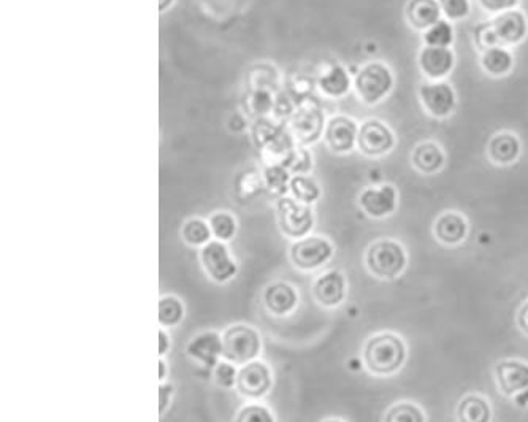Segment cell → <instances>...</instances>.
I'll use <instances>...</instances> for the list:
<instances>
[{
  "instance_id": "obj_1",
  "label": "cell",
  "mask_w": 528,
  "mask_h": 422,
  "mask_svg": "<svg viewBox=\"0 0 528 422\" xmlns=\"http://www.w3.org/2000/svg\"><path fill=\"white\" fill-rule=\"evenodd\" d=\"M528 36V19L521 10L495 15L489 23H482L474 29V43L482 51L492 47H516Z\"/></svg>"
},
{
  "instance_id": "obj_2",
  "label": "cell",
  "mask_w": 528,
  "mask_h": 422,
  "mask_svg": "<svg viewBox=\"0 0 528 422\" xmlns=\"http://www.w3.org/2000/svg\"><path fill=\"white\" fill-rule=\"evenodd\" d=\"M252 143L256 145L265 164H284L289 153L294 150V139L288 129L273 122L270 118H258L249 127Z\"/></svg>"
},
{
  "instance_id": "obj_3",
  "label": "cell",
  "mask_w": 528,
  "mask_h": 422,
  "mask_svg": "<svg viewBox=\"0 0 528 422\" xmlns=\"http://www.w3.org/2000/svg\"><path fill=\"white\" fill-rule=\"evenodd\" d=\"M396 86V77L390 67L381 60H373L355 73L354 90L361 102L378 105L389 96Z\"/></svg>"
},
{
  "instance_id": "obj_4",
  "label": "cell",
  "mask_w": 528,
  "mask_h": 422,
  "mask_svg": "<svg viewBox=\"0 0 528 422\" xmlns=\"http://www.w3.org/2000/svg\"><path fill=\"white\" fill-rule=\"evenodd\" d=\"M365 365L376 375L394 374L405 361V346L400 338L392 333H381L366 343L364 351Z\"/></svg>"
},
{
  "instance_id": "obj_5",
  "label": "cell",
  "mask_w": 528,
  "mask_h": 422,
  "mask_svg": "<svg viewBox=\"0 0 528 422\" xmlns=\"http://www.w3.org/2000/svg\"><path fill=\"white\" fill-rule=\"evenodd\" d=\"M262 351V338L254 327L235 324L223 333V357L235 365L256 361Z\"/></svg>"
},
{
  "instance_id": "obj_6",
  "label": "cell",
  "mask_w": 528,
  "mask_h": 422,
  "mask_svg": "<svg viewBox=\"0 0 528 422\" xmlns=\"http://www.w3.org/2000/svg\"><path fill=\"white\" fill-rule=\"evenodd\" d=\"M278 226L282 236L301 240L314 227V213L312 206L301 204L292 195H284L277 200Z\"/></svg>"
},
{
  "instance_id": "obj_7",
  "label": "cell",
  "mask_w": 528,
  "mask_h": 422,
  "mask_svg": "<svg viewBox=\"0 0 528 422\" xmlns=\"http://www.w3.org/2000/svg\"><path fill=\"white\" fill-rule=\"evenodd\" d=\"M325 124L324 113L318 105L301 103L289 118L286 129L297 145L310 146L324 137Z\"/></svg>"
},
{
  "instance_id": "obj_8",
  "label": "cell",
  "mask_w": 528,
  "mask_h": 422,
  "mask_svg": "<svg viewBox=\"0 0 528 422\" xmlns=\"http://www.w3.org/2000/svg\"><path fill=\"white\" fill-rule=\"evenodd\" d=\"M403 248L392 240L375 241L366 251V266L379 278H394L405 269Z\"/></svg>"
},
{
  "instance_id": "obj_9",
  "label": "cell",
  "mask_w": 528,
  "mask_h": 422,
  "mask_svg": "<svg viewBox=\"0 0 528 422\" xmlns=\"http://www.w3.org/2000/svg\"><path fill=\"white\" fill-rule=\"evenodd\" d=\"M419 100L428 115L437 120L449 118L457 109V92L446 79L428 81L419 86Z\"/></svg>"
},
{
  "instance_id": "obj_10",
  "label": "cell",
  "mask_w": 528,
  "mask_h": 422,
  "mask_svg": "<svg viewBox=\"0 0 528 422\" xmlns=\"http://www.w3.org/2000/svg\"><path fill=\"white\" fill-rule=\"evenodd\" d=\"M333 254L331 241L324 237H305L295 240L289 249V258L299 270L308 271L319 269L329 262Z\"/></svg>"
},
{
  "instance_id": "obj_11",
  "label": "cell",
  "mask_w": 528,
  "mask_h": 422,
  "mask_svg": "<svg viewBox=\"0 0 528 422\" xmlns=\"http://www.w3.org/2000/svg\"><path fill=\"white\" fill-rule=\"evenodd\" d=\"M396 145V133L383 121L366 120L359 127L357 150L366 157H381L389 154Z\"/></svg>"
},
{
  "instance_id": "obj_12",
  "label": "cell",
  "mask_w": 528,
  "mask_h": 422,
  "mask_svg": "<svg viewBox=\"0 0 528 422\" xmlns=\"http://www.w3.org/2000/svg\"><path fill=\"white\" fill-rule=\"evenodd\" d=\"M200 262L215 283H227L238 273V266L224 241L211 240L205 245L200 251Z\"/></svg>"
},
{
  "instance_id": "obj_13",
  "label": "cell",
  "mask_w": 528,
  "mask_h": 422,
  "mask_svg": "<svg viewBox=\"0 0 528 422\" xmlns=\"http://www.w3.org/2000/svg\"><path fill=\"white\" fill-rule=\"evenodd\" d=\"M273 385L271 370L265 362L252 361L241 365L237 376V391L243 397L260 398L270 391Z\"/></svg>"
},
{
  "instance_id": "obj_14",
  "label": "cell",
  "mask_w": 528,
  "mask_h": 422,
  "mask_svg": "<svg viewBox=\"0 0 528 422\" xmlns=\"http://www.w3.org/2000/svg\"><path fill=\"white\" fill-rule=\"evenodd\" d=\"M359 127L355 120L349 116L336 115L327 121L324 142L327 148L335 154H346L357 146Z\"/></svg>"
},
{
  "instance_id": "obj_15",
  "label": "cell",
  "mask_w": 528,
  "mask_h": 422,
  "mask_svg": "<svg viewBox=\"0 0 528 422\" xmlns=\"http://www.w3.org/2000/svg\"><path fill=\"white\" fill-rule=\"evenodd\" d=\"M420 72L428 81H443L448 79L456 67V55L450 48L426 47L417 56Z\"/></svg>"
},
{
  "instance_id": "obj_16",
  "label": "cell",
  "mask_w": 528,
  "mask_h": 422,
  "mask_svg": "<svg viewBox=\"0 0 528 422\" xmlns=\"http://www.w3.org/2000/svg\"><path fill=\"white\" fill-rule=\"evenodd\" d=\"M186 354L206 370H215L223 357V335L215 331L200 332L187 343Z\"/></svg>"
},
{
  "instance_id": "obj_17",
  "label": "cell",
  "mask_w": 528,
  "mask_h": 422,
  "mask_svg": "<svg viewBox=\"0 0 528 422\" xmlns=\"http://www.w3.org/2000/svg\"><path fill=\"white\" fill-rule=\"evenodd\" d=\"M398 194L392 185L379 187H366L359 195V206L370 217H385L396 208Z\"/></svg>"
},
{
  "instance_id": "obj_18",
  "label": "cell",
  "mask_w": 528,
  "mask_h": 422,
  "mask_svg": "<svg viewBox=\"0 0 528 422\" xmlns=\"http://www.w3.org/2000/svg\"><path fill=\"white\" fill-rule=\"evenodd\" d=\"M523 154V143L514 132L495 133L487 143V156L495 165H512Z\"/></svg>"
},
{
  "instance_id": "obj_19",
  "label": "cell",
  "mask_w": 528,
  "mask_h": 422,
  "mask_svg": "<svg viewBox=\"0 0 528 422\" xmlns=\"http://www.w3.org/2000/svg\"><path fill=\"white\" fill-rule=\"evenodd\" d=\"M264 305L273 316H286L299 305V294L292 284L275 281L265 290Z\"/></svg>"
},
{
  "instance_id": "obj_20",
  "label": "cell",
  "mask_w": 528,
  "mask_h": 422,
  "mask_svg": "<svg viewBox=\"0 0 528 422\" xmlns=\"http://www.w3.org/2000/svg\"><path fill=\"white\" fill-rule=\"evenodd\" d=\"M346 292V281L342 271L331 270L318 278L312 286V296L319 305L325 308H333L342 303Z\"/></svg>"
},
{
  "instance_id": "obj_21",
  "label": "cell",
  "mask_w": 528,
  "mask_h": 422,
  "mask_svg": "<svg viewBox=\"0 0 528 422\" xmlns=\"http://www.w3.org/2000/svg\"><path fill=\"white\" fill-rule=\"evenodd\" d=\"M405 18L409 27L419 32H426L439 19H443V12L438 0H408L405 6Z\"/></svg>"
},
{
  "instance_id": "obj_22",
  "label": "cell",
  "mask_w": 528,
  "mask_h": 422,
  "mask_svg": "<svg viewBox=\"0 0 528 422\" xmlns=\"http://www.w3.org/2000/svg\"><path fill=\"white\" fill-rule=\"evenodd\" d=\"M353 85L354 81L348 69L338 62L325 67L318 79L319 90L329 99H342L348 94Z\"/></svg>"
},
{
  "instance_id": "obj_23",
  "label": "cell",
  "mask_w": 528,
  "mask_h": 422,
  "mask_svg": "<svg viewBox=\"0 0 528 422\" xmlns=\"http://www.w3.org/2000/svg\"><path fill=\"white\" fill-rule=\"evenodd\" d=\"M411 163L420 174L435 175L445 167V150L438 143L427 140V142L416 145L415 150L411 153Z\"/></svg>"
},
{
  "instance_id": "obj_24",
  "label": "cell",
  "mask_w": 528,
  "mask_h": 422,
  "mask_svg": "<svg viewBox=\"0 0 528 422\" xmlns=\"http://www.w3.org/2000/svg\"><path fill=\"white\" fill-rule=\"evenodd\" d=\"M433 230H435V237L441 243H445V245H459L467 237L469 224H467V219L462 215L454 213V211H448V213H443L435 221Z\"/></svg>"
},
{
  "instance_id": "obj_25",
  "label": "cell",
  "mask_w": 528,
  "mask_h": 422,
  "mask_svg": "<svg viewBox=\"0 0 528 422\" xmlns=\"http://www.w3.org/2000/svg\"><path fill=\"white\" fill-rule=\"evenodd\" d=\"M500 389L512 396L528 386V367L523 362L503 361L497 365Z\"/></svg>"
},
{
  "instance_id": "obj_26",
  "label": "cell",
  "mask_w": 528,
  "mask_h": 422,
  "mask_svg": "<svg viewBox=\"0 0 528 422\" xmlns=\"http://www.w3.org/2000/svg\"><path fill=\"white\" fill-rule=\"evenodd\" d=\"M514 55L510 48L504 47H492L480 53V67L482 70L492 77V79H502L512 72L514 69Z\"/></svg>"
},
{
  "instance_id": "obj_27",
  "label": "cell",
  "mask_w": 528,
  "mask_h": 422,
  "mask_svg": "<svg viewBox=\"0 0 528 422\" xmlns=\"http://www.w3.org/2000/svg\"><path fill=\"white\" fill-rule=\"evenodd\" d=\"M265 189L262 170L245 169L235 178V194L241 202L254 199Z\"/></svg>"
},
{
  "instance_id": "obj_28",
  "label": "cell",
  "mask_w": 528,
  "mask_h": 422,
  "mask_svg": "<svg viewBox=\"0 0 528 422\" xmlns=\"http://www.w3.org/2000/svg\"><path fill=\"white\" fill-rule=\"evenodd\" d=\"M262 176H264L265 189L271 195H275L278 199L288 195L292 175L284 165L281 164H265Z\"/></svg>"
},
{
  "instance_id": "obj_29",
  "label": "cell",
  "mask_w": 528,
  "mask_h": 422,
  "mask_svg": "<svg viewBox=\"0 0 528 422\" xmlns=\"http://www.w3.org/2000/svg\"><path fill=\"white\" fill-rule=\"evenodd\" d=\"M277 103V97L273 96L270 90H249L247 100H245V111L247 115L258 118H269L273 113Z\"/></svg>"
},
{
  "instance_id": "obj_30",
  "label": "cell",
  "mask_w": 528,
  "mask_h": 422,
  "mask_svg": "<svg viewBox=\"0 0 528 422\" xmlns=\"http://www.w3.org/2000/svg\"><path fill=\"white\" fill-rule=\"evenodd\" d=\"M213 237L210 223L202 217H191L181 227V238L186 245L193 248H204L208 245Z\"/></svg>"
},
{
  "instance_id": "obj_31",
  "label": "cell",
  "mask_w": 528,
  "mask_h": 422,
  "mask_svg": "<svg viewBox=\"0 0 528 422\" xmlns=\"http://www.w3.org/2000/svg\"><path fill=\"white\" fill-rule=\"evenodd\" d=\"M289 193L299 200L301 204L306 206H312L321 199V187H319L316 180H312V176L308 175H294L290 178V185H289Z\"/></svg>"
},
{
  "instance_id": "obj_32",
  "label": "cell",
  "mask_w": 528,
  "mask_h": 422,
  "mask_svg": "<svg viewBox=\"0 0 528 422\" xmlns=\"http://www.w3.org/2000/svg\"><path fill=\"white\" fill-rule=\"evenodd\" d=\"M459 421L460 422H489L491 408L484 398L478 396H469L459 405Z\"/></svg>"
},
{
  "instance_id": "obj_33",
  "label": "cell",
  "mask_w": 528,
  "mask_h": 422,
  "mask_svg": "<svg viewBox=\"0 0 528 422\" xmlns=\"http://www.w3.org/2000/svg\"><path fill=\"white\" fill-rule=\"evenodd\" d=\"M426 47H437V48H450L456 40V30L448 19H439L437 25L427 29L422 36Z\"/></svg>"
},
{
  "instance_id": "obj_34",
  "label": "cell",
  "mask_w": 528,
  "mask_h": 422,
  "mask_svg": "<svg viewBox=\"0 0 528 422\" xmlns=\"http://www.w3.org/2000/svg\"><path fill=\"white\" fill-rule=\"evenodd\" d=\"M157 308H159V324L163 327L178 326L186 313L183 301L174 296H164L159 301Z\"/></svg>"
},
{
  "instance_id": "obj_35",
  "label": "cell",
  "mask_w": 528,
  "mask_h": 422,
  "mask_svg": "<svg viewBox=\"0 0 528 422\" xmlns=\"http://www.w3.org/2000/svg\"><path fill=\"white\" fill-rule=\"evenodd\" d=\"M211 232H213V237L219 241H230L237 236V229H238V224H237V217L228 213V211H216L211 215L210 219Z\"/></svg>"
},
{
  "instance_id": "obj_36",
  "label": "cell",
  "mask_w": 528,
  "mask_h": 422,
  "mask_svg": "<svg viewBox=\"0 0 528 422\" xmlns=\"http://www.w3.org/2000/svg\"><path fill=\"white\" fill-rule=\"evenodd\" d=\"M290 172V175H308L312 169V154L306 146L295 145L289 153L288 159L282 164Z\"/></svg>"
},
{
  "instance_id": "obj_37",
  "label": "cell",
  "mask_w": 528,
  "mask_h": 422,
  "mask_svg": "<svg viewBox=\"0 0 528 422\" xmlns=\"http://www.w3.org/2000/svg\"><path fill=\"white\" fill-rule=\"evenodd\" d=\"M441 12L450 23L469 18L471 13V0H438Z\"/></svg>"
},
{
  "instance_id": "obj_38",
  "label": "cell",
  "mask_w": 528,
  "mask_h": 422,
  "mask_svg": "<svg viewBox=\"0 0 528 422\" xmlns=\"http://www.w3.org/2000/svg\"><path fill=\"white\" fill-rule=\"evenodd\" d=\"M235 422H277L275 417L267 406L259 404H249L241 406L235 417Z\"/></svg>"
},
{
  "instance_id": "obj_39",
  "label": "cell",
  "mask_w": 528,
  "mask_h": 422,
  "mask_svg": "<svg viewBox=\"0 0 528 422\" xmlns=\"http://www.w3.org/2000/svg\"><path fill=\"white\" fill-rule=\"evenodd\" d=\"M385 422H424V415L415 405L398 404L387 411Z\"/></svg>"
},
{
  "instance_id": "obj_40",
  "label": "cell",
  "mask_w": 528,
  "mask_h": 422,
  "mask_svg": "<svg viewBox=\"0 0 528 422\" xmlns=\"http://www.w3.org/2000/svg\"><path fill=\"white\" fill-rule=\"evenodd\" d=\"M237 376H238V370L237 365L232 362L224 361L219 362L215 370H213V380L217 386L223 389H232L237 385Z\"/></svg>"
},
{
  "instance_id": "obj_41",
  "label": "cell",
  "mask_w": 528,
  "mask_h": 422,
  "mask_svg": "<svg viewBox=\"0 0 528 422\" xmlns=\"http://www.w3.org/2000/svg\"><path fill=\"white\" fill-rule=\"evenodd\" d=\"M478 2L484 12L499 15L514 10L521 0H478Z\"/></svg>"
},
{
  "instance_id": "obj_42",
  "label": "cell",
  "mask_w": 528,
  "mask_h": 422,
  "mask_svg": "<svg viewBox=\"0 0 528 422\" xmlns=\"http://www.w3.org/2000/svg\"><path fill=\"white\" fill-rule=\"evenodd\" d=\"M174 386L172 383H161L159 386V415L164 417L168 406L172 404V397H174Z\"/></svg>"
},
{
  "instance_id": "obj_43",
  "label": "cell",
  "mask_w": 528,
  "mask_h": 422,
  "mask_svg": "<svg viewBox=\"0 0 528 422\" xmlns=\"http://www.w3.org/2000/svg\"><path fill=\"white\" fill-rule=\"evenodd\" d=\"M227 126L232 132L240 133L248 129V120L247 116L241 115V113H234L230 115L227 121Z\"/></svg>"
},
{
  "instance_id": "obj_44",
  "label": "cell",
  "mask_w": 528,
  "mask_h": 422,
  "mask_svg": "<svg viewBox=\"0 0 528 422\" xmlns=\"http://www.w3.org/2000/svg\"><path fill=\"white\" fill-rule=\"evenodd\" d=\"M170 337H168L167 332L164 329H159V357H164L167 354V351L170 350Z\"/></svg>"
},
{
  "instance_id": "obj_45",
  "label": "cell",
  "mask_w": 528,
  "mask_h": 422,
  "mask_svg": "<svg viewBox=\"0 0 528 422\" xmlns=\"http://www.w3.org/2000/svg\"><path fill=\"white\" fill-rule=\"evenodd\" d=\"M517 321H519V326H521V329L528 333V301L523 308H521Z\"/></svg>"
},
{
  "instance_id": "obj_46",
  "label": "cell",
  "mask_w": 528,
  "mask_h": 422,
  "mask_svg": "<svg viewBox=\"0 0 528 422\" xmlns=\"http://www.w3.org/2000/svg\"><path fill=\"white\" fill-rule=\"evenodd\" d=\"M165 376H167V364L164 361V357L159 359V381L165 383Z\"/></svg>"
},
{
  "instance_id": "obj_47",
  "label": "cell",
  "mask_w": 528,
  "mask_h": 422,
  "mask_svg": "<svg viewBox=\"0 0 528 422\" xmlns=\"http://www.w3.org/2000/svg\"><path fill=\"white\" fill-rule=\"evenodd\" d=\"M174 0H159L157 2V10H159V13H165L170 6H174Z\"/></svg>"
},
{
  "instance_id": "obj_48",
  "label": "cell",
  "mask_w": 528,
  "mask_h": 422,
  "mask_svg": "<svg viewBox=\"0 0 528 422\" xmlns=\"http://www.w3.org/2000/svg\"><path fill=\"white\" fill-rule=\"evenodd\" d=\"M324 422H342V421H338V419H329V421H324Z\"/></svg>"
}]
</instances>
